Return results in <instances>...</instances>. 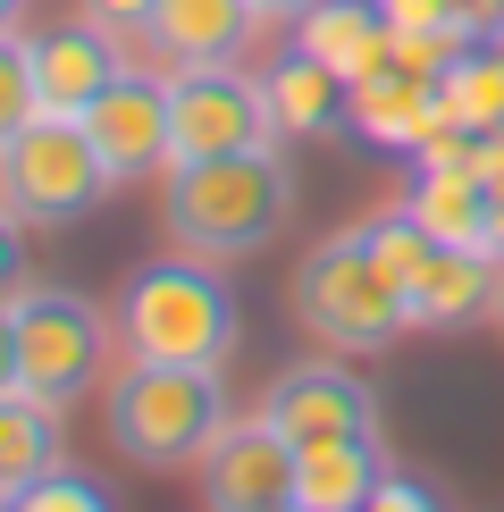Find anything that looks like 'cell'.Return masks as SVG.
Returning a JSON list of instances; mask_svg holds the SVG:
<instances>
[{
    "label": "cell",
    "mask_w": 504,
    "mask_h": 512,
    "mask_svg": "<svg viewBox=\"0 0 504 512\" xmlns=\"http://www.w3.org/2000/svg\"><path fill=\"white\" fill-rule=\"evenodd\" d=\"M17 387V303H0V395Z\"/></svg>",
    "instance_id": "obj_29"
},
{
    "label": "cell",
    "mask_w": 504,
    "mask_h": 512,
    "mask_svg": "<svg viewBox=\"0 0 504 512\" xmlns=\"http://www.w3.org/2000/svg\"><path fill=\"white\" fill-rule=\"evenodd\" d=\"M454 9H462V34H504V0H454Z\"/></svg>",
    "instance_id": "obj_28"
},
{
    "label": "cell",
    "mask_w": 504,
    "mask_h": 512,
    "mask_svg": "<svg viewBox=\"0 0 504 512\" xmlns=\"http://www.w3.org/2000/svg\"><path fill=\"white\" fill-rule=\"evenodd\" d=\"M202 496H210V512H278V504H294V445L261 412L227 420L210 437V454H202Z\"/></svg>",
    "instance_id": "obj_9"
},
{
    "label": "cell",
    "mask_w": 504,
    "mask_h": 512,
    "mask_svg": "<svg viewBox=\"0 0 504 512\" xmlns=\"http://www.w3.org/2000/svg\"><path fill=\"white\" fill-rule=\"evenodd\" d=\"M278 512H303V504H278Z\"/></svg>",
    "instance_id": "obj_34"
},
{
    "label": "cell",
    "mask_w": 504,
    "mask_h": 512,
    "mask_svg": "<svg viewBox=\"0 0 504 512\" xmlns=\"http://www.w3.org/2000/svg\"><path fill=\"white\" fill-rule=\"evenodd\" d=\"M294 319H303L320 345H336V353H387L395 336H412L404 277L378 261L353 227L328 236L303 269H294Z\"/></svg>",
    "instance_id": "obj_3"
},
{
    "label": "cell",
    "mask_w": 504,
    "mask_h": 512,
    "mask_svg": "<svg viewBox=\"0 0 504 512\" xmlns=\"http://www.w3.org/2000/svg\"><path fill=\"white\" fill-rule=\"evenodd\" d=\"M261 420L303 454V445H328V437H370L378 429V395L345 370V361H294L278 387L261 395Z\"/></svg>",
    "instance_id": "obj_8"
},
{
    "label": "cell",
    "mask_w": 504,
    "mask_h": 512,
    "mask_svg": "<svg viewBox=\"0 0 504 512\" xmlns=\"http://www.w3.org/2000/svg\"><path fill=\"white\" fill-rule=\"evenodd\" d=\"M488 252L504 261V185H496V219H488Z\"/></svg>",
    "instance_id": "obj_31"
},
{
    "label": "cell",
    "mask_w": 504,
    "mask_h": 512,
    "mask_svg": "<svg viewBox=\"0 0 504 512\" xmlns=\"http://www.w3.org/2000/svg\"><path fill=\"white\" fill-rule=\"evenodd\" d=\"M378 9H387L395 34H454V42H471V34H462V9H454V0H378Z\"/></svg>",
    "instance_id": "obj_23"
},
{
    "label": "cell",
    "mask_w": 504,
    "mask_h": 512,
    "mask_svg": "<svg viewBox=\"0 0 504 512\" xmlns=\"http://www.w3.org/2000/svg\"><path fill=\"white\" fill-rule=\"evenodd\" d=\"M387 479L378 462V429L370 437H328V445H303L294 454V504L303 512H362Z\"/></svg>",
    "instance_id": "obj_16"
},
{
    "label": "cell",
    "mask_w": 504,
    "mask_h": 512,
    "mask_svg": "<svg viewBox=\"0 0 504 512\" xmlns=\"http://www.w3.org/2000/svg\"><path fill=\"white\" fill-rule=\"evenodd\" d=\"M84 135L101 143V160H110L118 185L152 177V168H177V152H168V84L135 76V68H126L110 93L84 110Z\"/></svg>",
    "instance_id": "obj_10"
},
{
    "label": "cell",
    "mask_w": 504,
    "mask_h": 512,
    "mask_svg": "<svg viewBox=\"0 0 504 512\" xmlns=\"http://www.w3.org/2000/svg\"><path fill=\"white\" fill-rule=\"evenodd\" d=\"M42 118V93H34V42L0 34V152Z\"/></svg>",
    "instance_id": "obj_21"
},
{
    "label": "cell",
    "mask_w": 504,
    "mask_h": 512,
    "mask_svg": "<svg viewBox=\"0 0 504 512\" xmlns=\"http://www.w3.org/2000/svg\"><path fill=\"white\" fill-rule=\"evenodd\" d=\"M68 462V437H59V403H42L26 387L0 395V504L17 496V487H34L42 471H59Z\"/></svg>",
    "instance_id": "obj_18"
},
{
    "label": "cell",
    "mask_w": 504,
    "mask_h": 512,
    "mask_svg": "<svg viewBox=\"0 0 504 512\" xmlns=\"http://www.w3.org/2000/svg\"><path fill=\"white\" fill-rule=\"evenodd\" d=\"M0 512H118V504H110V487H93L84 471H68V462H59V471H42L34 487H17Z\"/></svg>",
    "instance_id": "obj_22"
},
{
    "label": "cell",
    "mask_w": 504,
    "mask_h": 512,
    "mask_svg": "<svg viewBox=\"0 0 504 512\" xmlns=\"http://www.w3.org/2000/svg\"><path fill=\"white\" fill-rule=\"evenodd\" d=\"M496 328H504V294H496Z\"/></svg>",
    "instance_id": "obj_33"
},
{
    "label": "cell",
    "mask_w": 504,
    "mask_h": 512,
    "mask_svg": "<svg viewBox=\"0 0 504 512\" xmlns=\"http://www.w3.org/2000/svg\"><path fill=\"white\" fill-rule=\"evenodd\" d=\"M252 26H261L252 0H160L143 42L160 59H177V68H227V59H244Z\"/></svg>",
    "instance_id": "obj_13"
},
{
    "label": "cell",
    "mask_w": 504,
    "mask_h": 512,
    "mask_svg": "<svg viewBox=\"0 0 504 512\" xmlns=\"http://www.w3.org/2000/svg\"><path fill=\"white\" fill-rule=\"evenodd\" d=\"M17 17H26V0H0V34H17Z\"/></svg>",
    "instance_id": "obj_32"
},
{
    "label": "cell",
    "mask_w": 504,
    "mask_h": 512,
    "mask_svg": "<svg viewBox=\"0 0 504 512\" xmlns=\"http://www.w3.org/2000/svg\"><path fill=\"white\" fill-rule=\"evenodd\" d=\"M471 177L488 185V194H496V185H504V126H488V135L471 143Z\"/></svg>",
    "instance_id": "obj_27"
},
{
    "label": "cell",
    "mask_w": 504,
    "mask_h": 512,
    "mask_svg": "<svg viewBox=\"0 0 504 512\" xmlns=\"http://www.w3.org/2000/svg\"><path fill=\"white\" fill-rule=\"evenodd\" d=\"M26 219H17V210H0V303H17V294H26Z\"/></svg>",
    "instance_id": "obj_25"
},
{
    "label": "cell",
    "mask_w": 504,
    "mask_h": 512,
    "mask_svg": "<svg viewBox=\"0 0 504 512\" xmlns=\"http://www.w3.org/2000/svg\"><path fill=\"white\" fill-rule=\"evenodd\" d=\"M110 160L84 135V118H51L42 110L26 135L0 152V210H17L26 227H76L84 210L110 194Z\"/></svg>",
    "instance_id": "obj_5"
},
{
    "label": "cell",
    "mask_w": 504,
    "mask_h": 512,
    "mask_svg": "<svg viewBox=\"0 0 504 512\" xmlns=\"http://www.w3.org/2000/svg\"><path fill=\"white\" fill-rule=\"evenodd\" d=\"M294 177L278 152H227V160H177L168 168V236L202 261H244L286 227Z\"/></svg>",
    "instance_id": "obj_2"
},
{
    "label": "cell",
    "mask_w": 504,
    "mask_h": 512,
    "mask_svg": "<svg viewBox=\"0 0 504 512\" xmlns=\"http://www.w3.org/2000/svg\"><path fill=\"white\" fill-rule=\"evenodd\" d=\"M261 84H269V101H278L286 135H303V143H311V135H336V126L353 118V84L336 76L320 51H303V42H294V51H286Z\"/></svg>",
    "instance_id": "obj_17"
},
{
    "label": "cell",
    "mask_w": 504,
    "mask_h": 512,
    "mask_svg": "<svg viewBox=\"0 0 504 512\" xmlns=\"http://www.w3.org/2000/svg\"><path fill=\"white\" fill-rule=\"evenodd\" d=\"M227 429L219 370H177V361H135L110 387V437L143 471H185L210 454V437Z\"/></svg>",
    "instance_id": "obj_4"
},
{
    "label": "cell",
    "mask_w": 504,
    "mask_h": 512,
    "mask_svg": "<svg viewBox=\"0 0 504 512\" xmlns=\"http://www.w3.org/2000/svg\"><path fill=\"white\" fill-rule=\"evenodd\" d=\"M286 118L261 76L227 68H177L168 76V152L177 160H227V152H278Z\"/></svg>",
    "instance_id": "obj_7"
},
{
    "label": "cell",
    "mask_w": 504,
    "mask_h": 512,
    "mask_svg": "<svg viewBox=\"0 0 504 512\" xmlns=\"http://www.w3.org/2000/svg\"><path fill=\"white\" fill-rule=\"evenodd\" d=\"M294 42H303V51H320L345 84L395 68V26H387V9H378V0H320V9L294 17Z\"/></svg>",
    "instance_id": "obj_14"
},
{
    "label": "cell",
    "mask_w": 504,
    "mask_h": 512,
    "mask_svg": "<svg viewBox=\"0 0 504 512\" xmlns=\"http://www.w3.org/2000/svg\"><path fill=\"white\" fill-rule=\"evenodd\" d=\"M252 9H261V26H294V17L320 9V0H252Z\"/></svg>",
    "instance_id": "obj_30"
},
{
    "label": "cell",
    "mask_w": 504,
    "mask_h": 512,
    "mask_svg": "<svg viewBox=\"0 0 504 512\" xmlns=\"http://www.w3.org/2000/svg\"><path fill=\"white\" fill-rule=\"evenodd\" d=\"M404 210L429 227L437 244H462V252H488V219H496V194L479 177H412Z\"/></svg>",
    "instance_id": "obj_19"
},
{
    "label": "cell",
    "mask_w": 504,
    "mask_h": 512,
    "mask_svg": "<svg viewBox=\"0 0 504 512\" xmlns=\"http://www.w3.org/2000/svg\"><path fill=\"white\" fill-rule=\"evenodd\" d=\"M437 93H446V118L471 126V135L504 126V34L462 42V51L446 59V76H437Z\"/></svg>",
    "instance_id": "obj_20"
},
{
    "label": "cell",
    "mask_w": 504,
    "mask_h": 512,
    "mask_svg": "<svg viewBox=\"0 0 504 512\" xmlns=\"http://www.w3.org/2000/svg\"><path fill=\"white\" fill-rule=\"evenodd\" d=\"M496 294H504V261L496 252H462V244H437L429 261L404 277V303H412V328H471V319H496Z\"/></svg>",
    "instance_id": "obj_11"
},
{
    "label": "cell",
    "mask_w": 504,
    "mask_h": 512,
    "mask_svg": "<svg viewBox=\"0 0 504 512\" xmlns=\"http://www.w3.org/2000/svg\"><path fill=\"white\" fill-rule=\"evenodd\" d=\"M118 345L135 361H177V370H227L244 345V319L227 277L202 252H160L126 277L118 294Z\"/></svg>",
    "instance_id": "obj_1"
},
{
    "label": "cell",
    "mask_w": 504,
    "mask_h": 512,
    "mask_svg": "<svg viewBox=\"0 0 504 512\" xmlns=\"http://www.w3.org/2000/svg\"><path fill=\"white\" fill-rule=\"evenodd\" d=\"M126 76V59H118V34H101V26H59V34H34V93H42V110L51 118H84L101 93Z\"/></svg>",
    "instance_id": "obj_12"
},
{
    "label": "cell",
    "mask_w": 504,
    "mask_h": 512,
    "mask_svg": "<svg viewBox=\"0 0 504 512\" xmlns=\"http://www.w3.org/2000/svg\"><path fill=\"white\" fill-rule=\"evenodd\" d=\"M446 118V93L437 76H412V68H378L353 84V135L378 143V152H412L429 126Z\"/></svg>",
    "instance_id": "obj_15"
},
{
    "label": "cell",
    "mask_w": 504,
    "mask_h": 512,
    "mask_svg": "<svg viewBox=\"0 0 504 512\" xmlns=\"http://www.w3.org/2000/svg\"><path fill=\"white\" fill-rule=\"evenodd\" d=\"M362 512H446V504H437V496H429V487H420V479L387 471V479H378V496H370Z\"/></svg>",
    "instance_id": "obj_26"
},
{
    "label": "cell",
    "mask_w": 504,
    "mask_h": 512,
    "mask_svg": "<svg viewBox=\"0 0 504 512\" xmlns=\"http://www.w3.org/2000/svg\"><path fill=\"white\" fill-rule=\"evenodd\" d=\"M152 9H160V0H76L84 26H101V34H118V42L152 34Z\"/></svg>",
    "instance_id": "obj_24"
},
{
    "label": "cell",
    "mask_w": 504,
    "mask_h": 512,
    "mask_svg": "<svg viewBox=\"0 0 504 512\" xmlns=\"http://www.w3.org/2000/svg\"><path fill=\"white\" fill-rule=\"evenodd\" d=\"M118 345V319H101V303H84L68 286H26L17 294V387L59 403L101 387V361Z\"/></svg>",
    "instance_id": "obj_6"
}]
</instances>
